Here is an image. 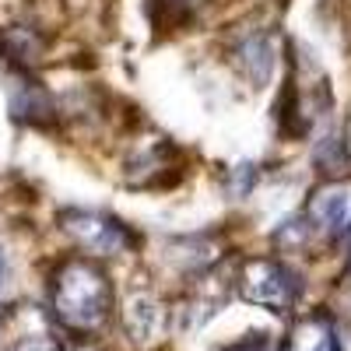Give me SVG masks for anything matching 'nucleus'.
Listing matches in <instances>:
<instances>
[{"mask_svg": "<svg viewBox=\"0 0 351 351\" xmlns=\"http://www.w3.org/2000/svg\"><path fill=\"white\" fill-rule=\"evenodd\" d=\"M53 306L74 327H95L112 306V285L99 263L67 256L53 274Z\"/></svg>", "mask_w": 351, "mask_h": 351, "instance_id": "obj_1", "label": "nucleus"}, {"mask_svg": "<svg viewBox=\"0 0 351 351\" xmlns=\"http://www.w3.org/2000/svg\"><path fill=\"white\" fill-rule=\"evenodd\" d=\"M306 218L313 221V228H324L330 236H344L351 228V180H337L319 186L306 208Z\"/></svg>", "mask_w": 351, "mask_h": 351, "instance_id": "obj_4", "label": "nucleus"}, {"mask_svg": "<svg viewBox=\"0 0 351 351\" xmlns=\"http://www.w3.org/2000/svg\"><path fill=\"white\" fill-rule=\"evenodd\" d=\"M4 271H8V260H4V250H0V281H4Z\"/></svg>", "mask_w": 351, "mask_h": 351, "instance_id": "obj_13", "label": "nucleus"}, {"mask_svg": "<svg viewBox=\"0 0 351 351\" xmlns=\"http://www.w3.org/2000/svg\"><path fill=\"white\" fill-rule=\"evenodd\" d=\"M43 53H46V39L36 32V28H4L0 32V56H4L8 64H14L18 71H28V67H36L43 60Z\"/></svg>", "mask_w": 351, "mask_h": 351, "instance_id": "obj_7", "label": "nucleus"}, {"mask_svg": "<svg viewBox=\"0 0 351 351\" xmlns=\"http://www.w3.org/2000/svg\"><path fill=\"white\" fill-rule=\"evenodd\" d=\"M127 324H130V330H134V337H144L152 330V324H155V306L148 302V299H134L130 302V309H127Z\"/></svg>", "mask_w": 351, "mask_h": 351, "instance_id": "obj_11", "label": "nucleus"}, {"mask_svg": "<svg viewBox=\"0 0 351 351\" xmlns=\"http://www.w3.org/2000/svg\"><path fill=\"white\" fill-rule=\"evenodd\" d=\"M295 348L299 351H337V334H334V327L327 324L324 316H313V319H306V324L299 327Z\"/></svg>", "mask_w": 351, "mask_h": 351, "instance_id": "obj_8", "label": "nucleus"}, {"mask_svg": "<svg viewBox=\"0 0 351 351\" xmlns=\"http://www.w3.org/2000/svg\"><path fill=\"white\" fill-rule=\"evenodd\" d=\"M239 291H243L246 302L271 306V309H288L291 302L299 299L302 278L291 271L288 263L271 260V256H260V260H250L246 267H243Z\"/></svg>", "mask_w": 351, "mask_h": 351, "instance_id": "obj_2", "label": "nucleus"}, {"mask_svg": "<svg viewBox=\"0 0 351 351\" xmlns=\"http://www.w3.org/2000/svg\"><path fill=\"white\" fill-rule=\"evenodd\" d=\"M232 180H236V183H232V190H236L239 197H243V193H250V186L256 183V165H236Z\"/></svg>", "mask_w": 351, "mask_h": 351, "instance_id": "obj_12", "label": "nucleus"}, {"mask_svg": "<svg viewBox=\"0 0 351 351\" xmlns=\"http://www.w3.org/2000/svg\"><path fill=\"white\" fill-rule=\"evenodd\" d=\"M11 116L32 127H49L56 120V106L46 88L28 77V81H18V88L11 92Z\"/></svg>", "mask_w": 351, "mask_h": 351, "instance_id": "obj_6", "label": "nucleus"}, {"mask_svg": "<svg viewBox=\"0 0 351 351\" xmlns=\"http://www.w3.org/2000/svg\"><path fill=\"white\" fill-rule=\"evenodd\" d=\"M64 232L88 253H127L141 246V236L130 232L120 218H109L99 211H64Z\"/></svg>", "mask_w": 351, "mask_h": 351, "instance_id": "obj_3", "label": "nucleus"}, {"mask_svg": "<svg viewBox=\"0 0 351 351\" xmlns=\"http://www.w3.org/2000/svg\"><path fill=\"white\" fill-rule=\"evenodd\" d=\"M274 36L271 32H253L246 39H239L236 46H232V60H236V67L246 74V81L253 88H263L274 71Z\"/></svg>", "mask_w": 351, "mask_h": 351, "instance_id": "obj_5", "label": "nucleus"}, {"mask_svg": "<svg viewBox=\"0 0 351 351\" xmlns=\"http://www.w3.org/2000/svg\"><path fill=\"white\" fill-rule=\"evenodd\" d=\"M313 221L309 218H288L281 228H278V236H274V243H278V250L281 253H299V250H306L309 246V239H313Z\"/></svg>", "mask_w": 351, "mask_h": 351, "instance_id": "obj_9", "label": "nucleus"}, {"mask_svg": "<svg viewBox=\"0 0 351 351\" xmlns=\"http://www.w3.org/2000/svg\"><path fill=\"white\" fill-rule=\"evenodd\" d=\"M316 165H319V172H341V169H348L351 165V155L344 148V141L341 137H327L316 148Z\"/></svg>", "mask_w": 351, "mask_h": 351, "instance_id": "obj_10", "label": "nucleus"}]
</instances>
